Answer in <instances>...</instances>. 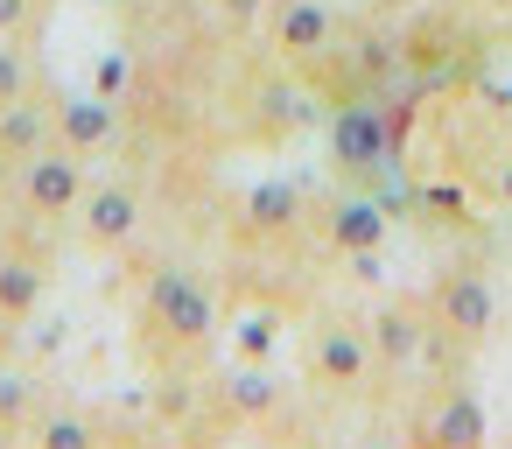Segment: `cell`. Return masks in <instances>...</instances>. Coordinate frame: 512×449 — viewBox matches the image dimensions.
Wrapping results in <instances>:
<instances>
[{
	"label": "cell",
	"mask_w": 512,
	"mask_h": 449,
	"mask_svg": "<svg viewBox=\"0 0 512 449\" xmlns=\"http://www.w3.org/2000/svg\"><path fill=\"white\" fill-rule=\"evenodd\" d=\"M134 330L148 344V365H169V372H204L211 351H218V302L197 274L183 267H155L134 295Z\"/></svg>",
	"instance_id": "6da1fadb"
},
{
	"label": "cell",
	"mask_w": 512,
	"mask_h": 449,
	"mask_svg": "<svg viewBox=\"0 0 512 449\" xmlns=\"http://www.w3.org/2000/svg\"><path fill=\"white\" fill-rule=\"evenodd\" d=\"M302 365H309V386H316V393L358 400V393L379 379V351H372L365 316H351V309H316V316H309V337H302Z\"/></svg>",
	"instance_id": "7a4b0ae2"
},
{
	"label": "cell",
	"mask_w": 512,
	"mask_h": 449,
	"mask_svg": "<svg viewBox=\"0 0 512 449\" xmlns=\"http://www.w3.org/2000/svg\"><path fill=\"white\" fill-rule=\"evenodd\" d=\"M428 316H435V351L470 358V351L491 344V330H498V288H491V274L449 267V274L428 288Z\"/></svg>",
	"instance_id": "3957f363"
},
{
	"label": "cell",
	"mask_w": 512,
	"mask_h": 449,
	"mask_svg": "<svg viewBox=\"0 0 512 449\" xmlns=\"http://www.w3.org/2000/svg\"><path fill=\"white\" fill-rule=\"evenodd\" d=\"M85 190H92V169L71 155V148H36L22 169H15V204H22V218H36V225H64V218H78V204H85Z\"/></svg>",
	"instance_id": "277c9868"
},
{
	"label": "cell",
	"mask_w": 512,
	"mask_h": 449,
	"mask_svg": "<svg viewBox=\"0 0 512 449\" xmlns=\"http://www.w3.org/2000/svg\"><path fill=\"white\" fill-rule=\"evenodd\" d=\"M372 351H379V372H414L428 351H435V316H428V295H386L372 316Z\"/></svg>",
	"instance_id": "5b68a950"
},
{
	"label": "cell",
	"mask_w": 512,
	"mask_h": 449,
	"mask_svg": "<svg viewBox=\"0 0 512 449\" xmlns=\"http://www.w3.org/2000/svg\"><path fill=\"white\" fill-rule=\"evenodd\" d=\"M337 36H344V22L330 0H267V43L281 64H316L337 50Z\"/></svg>",
	"instance_id": "8992f818"
},
{
	"label": "cell",
	"mask_w": 512,
	"mask_h": 449,
	"mask_svg": "<svg viewBox=\"0 0 512 449\" xmlns=\"http://www.w3.org/2000/svg\"><path fill=\"white\" fill-rule=\"evenodd\" d=\"M50 141L71 148L78 162H99L120 148V106L106 92H71V99H50Z\"/></svg>",
	"instance_id": "52a82bcc"
},
{
	"label": "cell",
	"mask_w": 512,
	"mask_h": 449,
	"mask_svg": "<svg viewBox=\"0 0 512 449\" xmlns=\"http://www.w3.org/2000/svg\"><path fill=\"white\" fill-rule=\"evenodd\" d=\"M50 295V246L36 239H8L0 246V337L22 330Z\"/></svg>",
	"instance_id": "ba28073f"
},
{
	"label": "cell",
	"mask_w": 512,
	"mask_h": 449,
	"mask_svg": "<svg viewBox=\"0 0 512 449\" xmlns=\"http://www.w3.org/2000/svg\"><path fill=\"white\" fill-rule=\"evenodd\" d=\"M134 232H141V197H134V183H92L85 204H78V239H85L92 253H120Z\"/></svg>",
	"instance_id": "9c48e42d"
},
{
	"label": "cell",
	"mask_w": 512,
	"mask_h": 449,
	"mask_svg": "<svg viewBox=\"0 0 512 449\" xmlns=\"http://www.w3.org/2000/svg\"><path fill=\"white\" fill-rule=\"evenodd\" d=\"M36 148H50V99H22L0 113V169L15 176Z\"/></svg>",
	"instance_id": "30bf717a"
},
{
	"label": "cell",
	"mask_w": 512,
	"mask_h": 449,
	"mask_svg": "<svg viewBox=\"0 0 512 449\" xmlns=\"http://www.w3.org/2000/svg\"><path fill=\"white\" fill-rule=\"evenodd\" d=\"M330 239H337L344 253H372V246L386 239V218H379V211H365V204H351V211H337Z\"/></svg>",
	"instance_id": "8fae6325"
},
{
	"label": "cell",
	"mask_w": 512,
	"mask_h": 449,
	"mask_svg": "<svg viewBox=\"0 0 512 449\" xmlns=\"http://www.w3.org/2000/svg\"><path fill=\"white\" fill-rule=\"evenodd\" d=\"M22 99H36V71H29V57L0 36V113L8 106H22Z\"/></svg>",
	"instance_id": "7c38bea8"
},
{
	"label": "cell",
	"mask_w": 512,
	"mask_h": 449,
	"mask_svg": "<svg viewBox=\"0 0 512 449\" xmlns=\"http://www.w3.org/2000/svg\"><path fill=\"white\" fill-rule=\"evenodd\" d=\"M274 400H281V393H274L267 372H239V379L225 386V407H232V414H274Z\"/></svg>",
	"instance_id": "4fadbf2b"
},
{
	"label": "cell",
	"mask_w": 512,
	"mask_h": 449,
	"mask_svg": "<svg viewBox=\"0 0 512 449\" xmlns=\"http://www.w3.org/2000/svg\"><path fill=\"white\" fill-rule=\"evenodd\" d=\"M43 8H50V0H0V36L22 43V36L43 22Z\"/></svg>",
	"instance_id": "5bb4252c"
},
{
	"label": "cell",
	"mask_w": 512,
	"mask_h": 449,
	"mask_svg": "<svg viewBox=\"0 0 512 449\" xmlns=\"http://www.w3.org/2000/svg\"><path fill=\"white\" fill-rule=\"evenodd\" d=\"M43 442H92L85 421H43Z\"/></svg>",
	"instance_id": "9a60e30c"
},
{
	"label": "cell",
	"mask_w": 512,
	"mask_h": 449,
	"mask_svg": "<svg viewBox=\"0 0 512 449\" xmlns=\"http://www.w3.org/2000/svg\"><path fill=\"white\" fill-rule=\"evenodd\" d=\"M225 15L232 22H253V15H267V0H225Z\"/></svg>",
	"instance_id": "2e32d148"
}]
</instances>
